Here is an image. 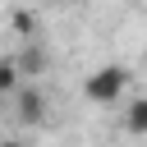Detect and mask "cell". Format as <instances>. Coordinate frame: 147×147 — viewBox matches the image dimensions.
Returning a JSON list of instances; mask_svg holds the SVG:
<instances>
[{"instance_id": "obj_2", "label": "cell", "mask_w": 147, "mask_h": 147, "mask_svg": "<svg viewBox=\"0 0 147 147\" xmlns=\"http://www.w3.org/2000/svg\"><path fill=\"white\" fill-rule=\"evenodd\" d=\"M14 92H18V96H14V101H18V119H23V124H37V119L46 115V96H41L37 87H14Z\"/></svg>"}, {"instance_id": "obj_1", "label": "cell", "mask_w": 147, "mask_h": 147, "mask_svg": "<svg viewBox=\"0 0 147 147\" xmlns=\"http://www.w3.org/2000/svg\"><path fill=\"white\" fill-rule=\"evenodd\" d=\"M124 83H129V74H124L119 64H106V69L87 74L83 92H87V101H92V106H115V101L124 96Z\"/></svg>"}, {"instance_id": "obj_5", "label": "cell", "mask_w": 147, "mask_h": 147, "mask_svg": "<svg viewBox=\"0 0 147 147\" xmlns=\"http://www.w3.org/2000/svg\"><path fill=\"white\" fill-rule=\"evenodd\" d=\"M0 147H23V142H0Z\"/></svg>"}, {"instance_id": "obj_6", "label": "cell", "mask_w": 147, "mask_h": 147, "mask_svg": "<svg viewBox=\"0 0 147 147\" xmlns=\"http://www.w3.org/2000/svg\"><path fill=\"white\" fill-rule=\"evenodd\" d=\"M0 101H5V92H0Z\"/></svg>"}, {"instance_id": "obj_4", "label": "cell", "mask_w": 147, "mask_h": 147, "mask_svg": "<svg viewBox=\"0 0 147 147\" xmlns=\"http://www.w3.org/2000/svg\"><path fill=\"white\" fill-rule=\"evenodd\" d=\"M142 124H147V106H142V101H129V129L142 133Z\"/></svg>"}, {"instance_id": "obj_3", "label": "cell", "mask_w": 147, "mask_h": 147, "mask_svg": "<svg viewBox=\"0 0 147 147\" xmlns=\"http://www.w3.org/2000/svg\"><path fill=\"white\" fill-rule=\"evenodd\" d=\"M14 87H18V64H14V60H0V92L9 96Z\"/></svg>"}]
</instances>
